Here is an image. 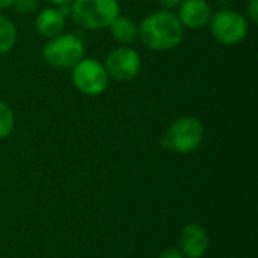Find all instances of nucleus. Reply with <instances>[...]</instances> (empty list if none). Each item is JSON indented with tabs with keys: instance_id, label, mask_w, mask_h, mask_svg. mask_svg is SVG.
Masks as SVG:
<instances>
[{
	"instance_id": "f257e3e1",
	"label": "nucleus",
	"mask_w": 258,
	"mask_h": 258,
	"mask_svg": "<svg viewBox=\"0 0 258 258\" xmlns=\"http://www.w3.org/2000/svg\"><path fill=\"white\" fill-rule=\"evenodd\" d=\"M183 38L184 27L172 11H154L139 23V39L153 51L174 50Z\"/></svg>"
},
{
	"instance_id": "f03ea898",
	"label": "nucleus",
	"mask_w": 258,
	"mask_h": 258,
	"mask_svg": "<svg viewBox=\"0 0 258 258\" xmlns=\"http://www.w3.org/2000/svg\"><path fill=\"white\" fill-rule=\"evenodd\" d=\"M119 12L118 0H73L70 17L80 29L98 30L107 29Z\"/></svg>"
},
{
	"instance_id": "7ed1b4c3",
	"label": "nucleus",
	"mask_w": 258,
	"mask_h": 258,
	"mask_svg": "<svg viewBox=\"0 0 258 258\" xmlns=\"http://www.w3.org/2000/svg\"><path fill=\"white\" fill-rule=\"evenodd\" d=\"M42 57L51 68L71 70L85 57V42L76 33L62 32L45 42Z\"/></svg>"
},
{
	"instance_id": "20e7f679",
	"label": "nucleus",
	"mask_w": 258,
	"mask_h": 258,
	"mask_svg": "<svg viewBox=\"0 0 258 258\" xmlns=\"http://www.w3.org/2000/svg\"><path fill=\"white\" fill-rule=\"evenodd\" d=\"M204 139V125L195 116H181L175 119L160 139V145L177 154L195 151Z\"/></svg>"
},
{
	"instance_id": "39448f33",
	"label": "nucleus",
	"mask_w": 258,
	"mask_h": 258,
	"mask_svg": "<svg viewBox=\"0 0 258 258\" xmlns=\"http://www.w3.org/2000/svg\"><path fill=\"white\" fill-rule=\"evenodd\" d=\"M209 26L213 38L224 45H236L242 42L249 32L248 18L230 8H222L218 12H213Z\"/></svg>"
},
{
	"instance_id": "423d86ee",
	"label": "nucleus",
	"mask_w": 258,
	"mask_h": 258,
	"mask_svg": "<svg viewBox=\"0 0 258 258\" xmlns=\"http://www.w3.org/2000/svg\"><path fill=\"white\" fill-rule=\"evenodd\" d=\"M71 80L79 92L88 97H95L107 89L110 79L103 62L94 57H83L76 67L71 68Z\"/></svg>"
},
{
	"instance_id": "0eeeda50",
	"label": "nucleus",
	"mask_w": 258,
	"mask_h": 258,
	"mask_svg": "<svg viewBox=\"0 0 258 258\" xmlns=\"http://www.w3.org/2000/svg\"><path fill=\"white\" fill-rule=\"evenodd\" d=\"M103 65L109 79L116 82H128L139 74L142 60L141 54L135 48L128 45H119L107 53Z\"/></svg>"
},
{
	"instance_id": "6e6552de",
	"label": "nucleus",
	"mask_w": 258,
	"mask_h": 258,
	"mask_svg": "<svg viewBox=\"0 0 258 258\" xmlns=\"http://www.w3.org/2000/svg\"><path fill=\"white\" fill-rule=\"evenodd\" d=\"M184 29H204L209 26L213 11L207 0H183L175 14Z\"/></svg>"
},
{
	"instance_id": "1a4fd4ad",
	"label": "nucleus",
	"mask_w": 258,
	"mask_h": 258,
	"mask_svg": "<svg viewBox=\"0 0 258 258\" xmlns=\"http://www.w3.org/2000/svg\"><path fill=\"white\" fill-rule=\"evenodd\" d=\"M70 11H71V5L42 9L41 12H38L35 18L36 32L47 39L60 35L65 30V18L70 17Z\"/></svg>"
},
{
	"instance_id": "9d476101",
	"label": "nucleus",
	"mask_w": 258,
	"mask_h": 258,
	"mask_svg": "<svg viewBox=\"0 0 258 258\" xmlns=\"http://www.w3.org/2000/svg\"><path fill=\"white\" fill-rule=\"evenodd\" d=\"M210 245L209 234L204 227L198 224L186 225L178 237V246L186 258H201L207 252Z\"/></svg>"
},
{
	"instance_id": "9b49d317",
	"label": "nucleus",
	"mask_w": 258,
	"mask_h": 258,
	"mask_svg": "<svg viewBox=\"0 0 258 258\" xmlns=\"http://www.w3.org/2000/svg\"><path fill=\"white\" fill-rule=\"evenodd\" d=\"M107 29L110 30L112 38L121 45H128L139 38V24L133 18L124 17L121 14L112 21Z\"/></svg>"
},
{
	"instance_id": "f8f14e48",
	"label": "nucleus",
	"mask_w": 258,
	"mask_h": 258,
	"mask_svg": "<svg viewBox=\"0 0 258 258\" xmlns=\"http://www.w3.org/2000/svg\"><path fill=\"white\" fill-rule=\"evenodd\" d=\"M17 42V27L11 18L0 14V54L9 53Z\"/></svg>"
},
{
	"instance_id": "ddd939ff",
	"label": "nucleus",
	"mask_w": 258,
	"mask_h": 258,
	"mask_svg": "<svg viewBox=\"0 0 258 258\" xmlns=\"http://www.w3.org/2000/svg\"><path fill=\"white\" fill-rule=\"evenodd\" d=\"M15 125V118L12 109L5 103L0 101V139L8 138Z\"/></svg>"
},
{
	"instance_id": "4468645a",
	"label": "nucleus",
	"mask_w": 258,
	"mask_h": 258,
	"mask_svg": "<svg viewBox=\"0 0 258 258\" xmlns=\"http://www.w3.org/2000/svg\"><path fill=\"white\" fill-rule=\"evenodd\" d=\"M11 8L21 15H29L38 11V0H14Z\"/></svg>"
},
{
	"instance_id": "2eb2a0df",
	"label": "nucleus",
	"mask_w": 258,
	"mask_h": 258,
	"mask_svg": "<svg viewBox=\"0 0 258 258\" xmlns=\"http://www.w3.org/2000/svg\"><path fill=\"white\" fill-rule=\"evenodd\" d=\"M246 15H248V20L252 23V24H257L258 23V0H249L248 6H246Z\"/></svg>"
},
{
	"instance_id": "dca6fc26",
	"label": "nucleus",
	"mask_w": 258,
	"mask_h": 258,
	"mask_svg": "<svg viewBox=\"0 0 258 258\" xmlns=\"http://www.w3.org/2000/svg\"><path fill=\"white\" fill-rule=\"evenodd\" d=\"M159 258H186L180 249H175V248H166L165 251L160 252Z\"/></svg>"
},
{
	"instance_id": "f3484780",
	"label": "nucleus",
	"mask_w": 258,
	"mask_h": 258,
	"mask_svg": "<svg viewBox=\"0 0 258 258\" xmlns=\"http://www.w3.org/2000/svg\"><path fill=\"white\" fill-rule=\"evenodd\" d=\"M159 2H160V5H162V8H163V9H166V11H172V9L178 8V6L181 5V2H183V0H159Z\"/></svg>"
},
{
	"instance_id": "a211bd4d",
	"label": "nucleus",
	"mask_w": 258,
	"mask_h": 258,
	"mask_svg": "<svg viewBox=\"0 0 258 258\" xmlns=\"http://www.w3.org/2000/svg\"><path fill=\"white\" fill-rule=\"evenodd\" d=\"M53 6H62V5H71L73 0H48Z\"/></svg>"
},
{
	"instance_id": "6ab92c4d",
	"label": "nucleus",
	"mask_w": 258,
	"mask_h": 258,
	"mask_svg": "<svg viewBox=\"0 0 258 258\" xmlns=\"http://www.w3.org/2000/svg\"><path fill=\"white\" fill-rule=\"evenodd\" d=\"M12 3H14V0H0V11H2V9H8V8H11V6H12Z\"/></svg>"
}]
</instances>
